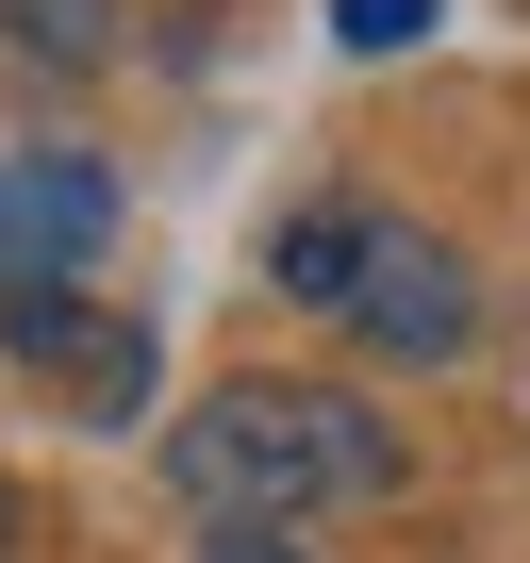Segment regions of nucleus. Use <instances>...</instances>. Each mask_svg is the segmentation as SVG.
<instances>
[{"label":"nucleus","mask_w":530,"mask_h":563,"mask_svg":"<svg viewBox=\"0 0 530 563\" xmlns=\"http://www.w3.org/2000/svg\"><path fill=\"white\" fill-rule=\"evenodd\" d=\"M166 497L216 530H316L349 497H398V431L349 382H216L166 431Z\"/></svg>","instance_id":"obj_1"},{"label":"nucleus","mask_w":530,"mask_h":563,"mask_svg":"<svg viewBox=\"0 0 530 563\" xmlns=\"http://www.w3.org/2000/svg\"><path fill=\"white\" fill-rule=\"evenodd\" d=\"M0 365H18V382L67 415V431H150V398H166L150 316L84 299V282H34V299H0Z\"/></svg>","instance_id":"obj_2"},{"label":"nucleus","mask_w":530,"mask_h":563,"mask_svg":"<svg viewBox=\"0 0 530 563\" xmlns=\"http://www.w3.org/2000/svg\"><path fill=\"white\" fill-rule=\"evenodd\" d=\"M349 349H382V365H464L481 349V265L448 249V232H415V216H382L365 232V265H349V316H332Z\"/></svg>","instance_id":"obj_3"},{"label":"nucleus","mask_w":530,"mask_h":563,"mask_svg":"<svg viewBox=\"0 0 530 563\" xmlns=\"http://www.w3.org/2000/svg\"><path fill=\"white\" fill-rule=\"evenodd\" d=\"M117 249V166L100 150H0V299L84 282Z\"/></svg>","instance_id":"obj_4"},{"label":"nucleus","mask_w":530,"mask_h":563,"mask_svg":"<svg viewBox=\"0 0 530 563\" xmlns=\"http://www.w3.org/2000/svg\"><path fill=\"white\" fill-rule=\"evenodd\" d=\"M365 232H382V199H299V216H283V249H265V282H283V299H316V316H349Z\"/></svg>","instance_id":"obj_5"},{"label":"nucleus","mask_w":530,"mask_h":563,"mask_svg":"<svg viewBox=\"0 0 530 563\" xmlns=\"http://www.w3.org/2000/svg\"><path fill=\"white\" fill-rule=\"evenodd\" d=\"M0 51H18V67H100L117 51V0H0Z\"/></svg>","instance_id":"obj_6"},{"label":"nucleus","mask_w":530,"mask_h":563,"mask_svg":"<svg viewBox=\"0 0 530 563\" xmlns=\"http://www.w3.org/2000/svg\"><path fill=\"white\" fill-rule=\"evenodd\" d=\"M431 18H448V0H332V51H365V67H382V51H415Z\"/></svg>","instance_id":"obj_7"},{"label":"nucleus","mask_w":530,"mask_h":563,"mask_svg":"<svg viewBox=\"0 0 530 563\" xmlns=\"http://www.w3.org/2000/svg\"><path fill=\"white\" fill-rule=\"evenodd\" d=\"M199 563H316V547H299V530H216Z\"/></svg>","instance_id":"obj_8"},{"label":"nucleus","mask_w":530,"mask_h":563,"mask_svg":"<svg viewBox=\"0 0 530 563\" xmlns=\"http://www.w3.org/2000/svg\"><path fill=\"white\" fill-rule=\"evenodd\" d=\"M0 563H34V497L18 481H0Z\"/></svg>","instance_id":"obj_9"}]
</instances>
